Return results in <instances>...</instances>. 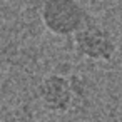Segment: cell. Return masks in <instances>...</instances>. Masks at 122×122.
I'll return each mask as SVG.
<instances>
[{
	"mask_svg": "<svg viewBox=\"0 0 122 122\" xmlns=\"http://www.w3.org/2000/svg\"><path fill=\"white\" fill-rule=\"evenodd\" d=\"M40 105L55 115H67L79 110L87 99V84L77 74H47L37 85Z\"/></svg>",
	"mask_w": 122,
	"mask_h": 122,
	"instance_id": "1",
	"label": "cell"
},
{
	"mask_svg": "<svg viewBox=\"0 0 122 122\" xmlns=\"http://www.w3.org/2000/svg\"><path fill=\"white\" fill-rule=\"evenodd\" d=\"M42 25L55 37H74L90 17L79 0H44L40 5Z\"/></svg>",
	"mask_w": 122,
	"mask_h": 122,
	"instance_id": "2",
	"label": "cell"
},
{
	"mask_svg": "<svg viewBox=\"0 0 122 122\" xmlns=\"http://www.w3.org/2000/svg\"><path fill=\"white\" fill-rule=\"evenodd\" d=\"M74 52L90 62L107 64L117 54V42L114 35L100 24L87 22L74 35Z\"/></svg>",
	"mask_w": 122,
	"mask_h": 122,
	"instance_id": "3",
	"label": "cell"
},
{
	"mask_svg": "<svg viewBox=\"0 0 122 122\" xmlns=\"http://www.w3.org/2000/svg\"><path fill=\"white\" fill-rule=\"evenodd\" d=\"M0 122H40L29 105H19L0 114Z\"/></svg>",
	"mask_w": 122,
	"mask_h": 122,
	"instance_id": "4",
	"label": "cell"
},
{
	"mask_svg": "<svg viewBox=\"0 0 122 122\" xmlns=\"http://www.w3.org/2000/svg\"><path fill=\"white\" fill-rule=\"evenodd\" d=\"M2 102H4V89L0 85V105H2Z\"/></svg>",
	"mask_w": 122,
	"mask_h": 122,
	"instance_id": "5",
	"label": "cell"
}]
</instances>
